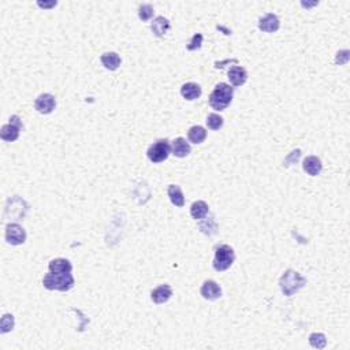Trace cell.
<instances>
[{"label": "cell", "instance_id": "obj_1", "mask_svg": "<svg viewBox=\"0 0 350 350\" xmlns=\"http://www.w3.org/2000/svg\"><path fill=\"white\" fill-rule=\"evenodd\" d=\"M234 95V89L229 83L220 82L215 86L214 92L209 96V106L216 111H223L230 106Z\"/></svg>", "mask_w": 350, "mask_h": 350}, {"label": "cell", "instance_id": "obj_2", "mask_svg": "<svg viewBox=\"0 0 350 350\" xmlns=\"http://www.w3.org/2000/svg\"><path fill=\"white\" fill-rule=\"evenodd\" d=\"M42 285L48 290L67 291L74 286V278L72 273H47L42 279Z\"/></svg>", "mask_w": 350, "mask_h": 350}, {"label": "cell", "instance_id": "obj_3", "mask_svg": "<svg viewBox=\"0 0 350 350\" xmlns=\"http://www.w3.org/2000/svg\"><path fill=\"white\" fill-rule=\"evenodd\" d=\"M305 285H307V279L293 270L286 271L280 278V289L283 291V294L287 297L293 296Z\"/></svg>", "mask_w": 350, "mask_h": 350}, {"label": "cell", "instance_id": "obj_4", "mask_svg": "<svg viewBox=\"0 0 350 350\" xmlns=\"http://www.w3.org/2000/svg\"><path fill=\"white\" fill-rule=\"evenodd\" d=\"M235 260V253L232 246L229 245H219L215 250V260L214 268L216 271H226L232 267L233 263Z\"/></svg>", "mask_w": 350, "mask_h": 350}, {"label": "cell", "instance_id": "obj_5", "mask_svg": "<svg viewBox=\"0 0 350 350\" xmlns=\"http://www.w3.org/2000/svg\"><path fill=\"white\" fill-rule=\"evenodd\" d=\"M170 154H171V147H170V143L167 140L156 141V143L149 147L148 152H147L148 159L152 163H161V161H164Z\"/></svg>", "mask_w": 350, "mask_h": 350}, {"label": "cell", "instance_id": "obj_6", "mask_svg": "<svg viewBox=\"0 0 350 350\" xmlns=\"http://www.w3.org/2000/svg\"><path fill=\"white\" fill-rule=\"evenodd\" d=\"M21 122H19V118L17 115H14L10 118V123L8 125H4L1 127V131H0V137L1 140H4L7 143H12L15 141L17 138L19 137V130H21Z\"/></svg>", "mask_w": 350, "mask_h": 350}, {"label": "cell", "instance_id": "obj_7", "mask_svg": "<svg viewBox=\"0 0 350 350\" xmlns=\"http://www.w3.org/2000/svg\"><path fill=\"white\" fill-rule=\"evenodd\" d=\"M6 241L11 245H22L26 241V233L17 223H10L6 227Z\"/></svg>", "mask_w": 350, "mask_h": 350}, {"label": "cell", "instance_id": "obj_8", "mask_svg": "<svg viewBox=\"0 0 350 350\" xmlns=\"http://www.w3.org/2000/svg\"><path fill=\"white\" fill-rule=\"evenodd\" d=\"M56 101L55 97L49 93H42L35 101V108L40 114H51L55 110Z\"/></svg>", "mask_w": 350, "mask_h": 350}, {"label": "cell", "instance_id": "obj_9", "mask_svg": "<svg viewBox=\"0 0 350 350\" xmlns=\"http://www.w3.org/2000/svg\"><path fill=\"white\" fill-rule=\"evenodd\" d=\"M201 296L205 300L215 301V300H218V298L222 297V289H220V286L215 280H207L201 286Z\"/></svg>", "mask_w": 350, "mask_h": 350}, {"label": "cell", "instance_id": "obj_10", "mask_svg": "<svg viewBox=\"0 0 350 350\" xmlns=\"http://www.w3.org/2000/svg\"><path fill=\"white\" fill-rule=\"evenodd\" d=\"M280 26L279 18L275 14H266L263 18L259 21V29L266 32V33H273L276 32Z\"/></svg>", "mask_w": 350, "mask_h": 350}, {"label": "cell", "instance_id": "obj_11", "mask_svg": "<svg viewBox=\"0 0 350 350\" xmlns=\"http://www.w3.org/2000/svg\"><path fill=\"white\" fill-rule=\"evenodd\" d=\"M172 296V289L168 285H161L151 293V298L155 304L167 303Z\"/></svg>", "mask_w": 350, "mask_h": 350}, {"label": "cell", "instance_id": "obj_12", "mask_svg": "<svg viewBox=\"0 0 350 350\" xmlns=\"http://www.w3.org/2000/svg\"><path fill=\"white\" fill-rule=\"evenodd\" d=\"M229 79L230 82L234 85V86H241L243 83L246 82L248 79V73L243 67H239V66H234L229 70Z\"/></svg>", "mask_w": 350, "mask_h": 350}, {"label": "cell", "instance_id": "obj_13", "mask_svg": "<svg viewBox=\"0 0 350 350\" xmlns=\"http://www.w3.org/2000/svg\"><path fill=\"white\" fill-rule=\"evenodd\" d=\"M303 168L304 171L308 172L309 175L314 177V175H319V174H320L321 170H323V164H321L319 157H316V156H308V157L304 160Z\"/></svg>", "mask_w": 350, "mask_h": 350}, {"label": "cell", "instance_id": "obj_14", "mask_svg": "<svg viewBox=\"0 0 350 350\" xmlns=\"http://www.w3.org/2000/svg\"><path fill=\"white\" fill-rule=\"evenodd\" d=\"M49 272L54 273H72V263L66 259H55L49 263Z\"/></svg>", "mask_w": 350, "mask_h": 350}, {"label": "cell", "instance_id": "obj_15", "mask_svg": "<svg viewBox=\"0 0 350 350\" xmlns=\"http://www.w3.org/2000/svg\"><path fill=\"white\" fill-rule=\"evenodd\" d=\"M190 151H192V148H190L189 143H186L185 138L179 137L177 140H174V143L171 145V152L174 156H177V157H186L190 154Z\"/></svg>", "mask_w": 350, "mask_h": 350}, {"label": "cell", "instance_id": "obj_16", "mask_svg": "<svg viewBox=\"0 0 350 350\" xmlns=\"http://www.w3.org/2000/svg\"><path fill=\"white\" fill-rule=\"evenodd\" d=\"M181 95L186 100H196L201 96V88H200V85L194 82H188L181 88Z\"/></svg>", "mask_w": 350, "mask_h": 350}, {"label": "cell", "instance_id": "obj_17", "mask_svg": "<svg viewBox=\"0 0 350 350\" xmlns=\"http://www.w3.org/2000/svg\"><path fill=\"white\" fill-rule=\"evenodd\" d=\"M151 29L157 37H163L170 30V22L164 17H157V18L154 19V22L151 25Z\"/></svg>", "mask_w": 350, "mask_h": 350}, {"label": "cell", "instance_id": "obj_18", "mask_svg": "<svg viewBox=\"0 0 350 350\" xmlns=\"http://www.w3.org/2000/svg\"><path fill=\"white\" fill-rule=\"evenodd\" d=\"M101 63L107 70L114 72L120 66V58L117 52H107V54L101 55Z\"/></svg>", "mask_w": 350, "mask_h": 350}, {"label": "cell", "instance_id": "obj_19", "mask_svg": "<svg viewBox=\"0 0 350 350\" xmlns=\"http://www.w3.org/2000/svg\"><path fill=\"white\" fill-rule=\"evenodd\" d=\"M168 197H170V200L175 207H184L185 205L184 193L177 185H170L168 186Z\"/></svg>", "mask_w": 350, "mask_h": 350}, {"label": "cell", "instance_id": "obj_20", "mask_svg": "<svg viewBox=\"0 0 350 350\" xmlns=\"http://www.w3.org/2000/svg\"><path fill=\"white\" fill-rule=\"evenodd\" d=\"M209 208H208V204L205 201H196L192 204L190 207V215L193 219H202L205 215L208 214Z\"/></svg>", "mask_w": 350, "mask_h": 350}, {"label": "cell", "instance_id": "obj_21", "mask_svg": "<svg viewBox=\"0 0 350 350\" xmlns=\"http://www.w3.org/2000/svg\"><path fill=\"white\" fill-rule=\"evenodd\" d=\"M188 137H189L190 143L201 144L207 138V131L201 126H193V127H190Z\"/></svg>", "mask_w": 350, "mask_h": 350}, {"label": "cell", "instance_id": "obj_22", "mask_svg": "<svg viewBox=\"0 0 350 350\" xmlns=\"http://www.w3.org/2000/svg\"><path fill=\"white\" fill-rule=\"evenodd\" d=\"M309 344L312 345L313 348H316V349H324L327 345V339L323 334L313 332V334H311V337H309Z\"/></svg>", "mask_w": 350, "mask_h": 350}, {"label": "cell", "instance_id": "obj_23", "mask_svg": "<svg viewBox=\"0 0 350 350\" xmlns=\"http://www.w3.org/2000/svg\"><path fill=\"white\" fill-rule=\"evenodd\" d=\"M207 126L212 130H219L223 126V118L218 114H209L207 118Z\"/></svg>", "mask_w": 350, "mask_h": 350}, {"label": "cell", "instance_id": "obj_24", "mask_svg": "<svg viewBox=\"0 0 350 350\" xmlns=\"http://www.w3.org/2000/svg\"><path fill=\"white\" fill-rule=\"evenodd\" d=\"M12 328H14V316L10 313L3 314L1 321H0V331H1V334L11 331Z\"/></svg>", "mask_w": 350, "mask_h": 350}, {"label": "cell", "instance_id": "obj_25", "mask_svg": "<svg viewBox=\"0 0 350 350\" xmlns=\"http://www.w3.org/2000/svg\"><path fill=\"white\" fill-rule=\"evenodd\" d=\"M138 17L143 21H149L154 17V7L151 4H141L140 10H138Z\"/></svg>", "mask_w": 350, "mask_h": 350}, {"label": "cell", "instance_id": "obj_26", "mask_svg": "<svg viewBox=\"0 0 350 350\" xmlns=\"http://www.w3.org/2000/svg\"><path fill=\"white\" fill-rule=\"evenodd\" d=\"M202 44V35L201 33H196L194 36H193V39H192V41L188 44V51H194V49H198V48L201 47Z\"/></svg>", "mask_w": 350, "mask_h": 350}, {"label": "cell", "instance_id": "obj_27", "mask_svg": "<svg viewBox=\"0 0 350 350\" xmlns=\"http://www.w3.org/2000/svg\"><path fill=\"white\" fill-rule=\"evenodd\" d=\"M349 60V51L348 49H345V51H341V52H338L337 54V59H335V63L337 65H344V63H346Z\"/></svg>", "mask_w": 350, "mask_h": 350}, {"label": "cell", "instance_id": "obj_28", "mask_svg": "<svg viewBox=\"0 0 350 350\" xmlns=\"http://www.w3.org/2000/svg\"><path fill=\"white\" fill-rule=\"evenodd\" d=\"M58 4V1H37V6L41 7V8H51V7H55Z\"/></svg>", "mask_w": 350, "mask_h": 350}]
</instances>
